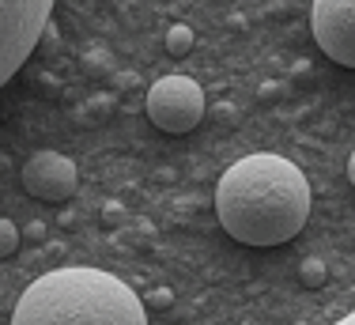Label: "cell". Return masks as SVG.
I'll use <instances>...</instances> for the list:
<instances>
[{
    "label": "cell",
    "instance_id": "1",
    "mask_svg": "<svg viewBox=\"0 0 355 325\" xmlns=\"http://www.w3.org/2000/svg\"><path fill=\"white\" fill-rule=\"evenodd\" d=\"M216 216L242 246H284L310 219V182L291 159L257 151L223 170Z\"/></svg>",
    "mask_w": 355,
    "mask_h": 325
},
{
    "label": "cell",
    "instance_id": "2",
    "mask_svg": "<svg viewBox=\"0 0 355 325\" xmlns=\"http://www.w3.org/2000/svg\"><path fill=\"white\" fill-rule=\"evenodd\" d=\"M12 325H148V306L114 272L72 265L38 276L15 303Z\"/></svg>",
    "mask_w": 355,
    "mask_h": 325
},
{
    "label": "cell",
    "instance_id": "3",
    "mask_svg": "<svg viewBox=\"0 0 355 325\" xmlns=\"http://www.w3.org/2000/svg\"><path fill=\"white\" fill-rule=\"evenodd\" d=\"M57 0H0V88L27 65Z\"/></svg>",
    "mask_w": 355,
    "mask_h": 325
},
{
    "label": "cell",
    "instance_id": "4",
    "mask_svg": "<svg viewBox=\"0 0 355 325\" xmlns=\"http://www.w3.org/2000/svg\"><path fill=\"white\" fill-rule=\"evenodd\" d=\"M205 91L189 76H163L148 88V117L171 136H185L205 122Z\"/></svg>",
    "mask_w": 355,
    "mask_h": 325
},
{
    "label": "cell",
    "instance_id": "5",
    "mask_svg": "<svg viewBox=\"0 0 355 325\" xmlns=\"http://www.w3.org/2000/svg\"><path fill=\"white\" fill-rule=\"evenodd\" d=\"M310 31L329 61L355 68V0H314Z\"/></svg>",
    "mask_w": 355,
    "mask_h": 325
},
{
    "label": "cell",
    "instance_id": "6",
    "mask_svg": "<svg viewBox=\"0 0 355 325\" xmlns=\"http://www.w3.org/2000/svg\"><path fill=\"white\" fill-rule=\"evenodd\" d=\"M76 185H80V170L61 151H38L23 167V190L35 197V201L61 204L76 193Z\"/></svg>",
    "mask_w": 355,
    "mask_h": 325
},
{
    "label": "cell",
    "instance_id": "7",
    "mask_svg": "<svg viewBox=\"0 0 355 325\" xmlns=\"http://www.w3.org/2000/svg\"><path fill=\"white\" fill-rule=\"evenodd\" d=\"M325 280H329V265L321 258H306L299 265V284L302 288H321Z\"/></svg>",
    "mask_w": 355,
    "mask_h": 325
},
{
    "label": "cell",
    "instance_id": "8",
    "mask_svg": "<svg viewBox=\"0 0 355 325\" xmlns=\"http://www.w3.org/2000/svg\"><path fill=\"white\" fill-rule=\"evenodd\" d=\"M166 49H171L174 57H185L193 49V31L185 27V23H174V27L166 31Z\"/></svg>",
    "mask_w": 355,
    "mask_h": 325
},
{
    "label": "cell",
    "instance_id": "9",
    "mask_svg": "<svg viewBox=\"0 0 355 325\" xmlns=\"http://www.w3.org/2000/svg\"><path fill=\"white\" fill-rule=\"evenodd\" d=\"M15 250H19V227L0 216V258H12Z\"/></svg>",
    "mask_w": 355,
    "mask_h": 325
},
{
    "label": "cell",
    "instance_id": "10",
    "mask_svg": "<svg viewBox=\"0 0 355 325\" xmlns=\"http://www.w3.org/2000/svg\"><path fill=\"white\" fill-rule=\"evenodd\" d=\"M144 306H151V310H166V306H174V292L171 288H155V292H148V303Z\"/></svg>",
    "mask_w": 355,
    "mask_h": 325
},
{
    "label": "cell",
    "instance_id": "11",
    "mask_svg": "<svg viewBox=\"0 0 355 325\" xmlns=\"http://www.w3.org/2000/svg\"><path fill=\"white\" fill-rule=\"evenodd\" d=\"M348 182H352V190H355V151H352V159H348Z\"/></svg>",
    "mask_w": 355,
    "mask_h": 325
},
{
    "label": "cell",
    "instance_id": "12",
    "mask_svg": "<svg viewBox=\"0 0 355 325\" xmlns=\"http://www.w3.org/2000/svg\"><path fill=\"white\" fill-rule=\"evenodd\" d=\"M336 325H355V310H352V314H344V318L336 322Z\"/></svg>",
    "mask_w": 355,
    "mask_h": 325
}]
</instances>
